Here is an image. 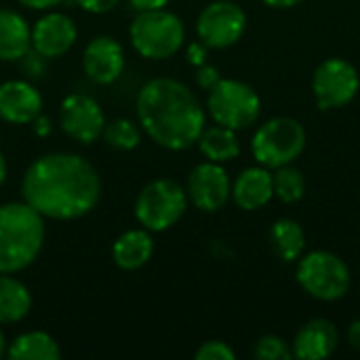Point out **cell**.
<instances>
[{"label":"cell","instance_id":"obj_1","mask_svg":"<svg viewBox=\"0 0 360 360\" xmlns=\"http://www.w3.org/2000/svg\"><path fill=\"white\" fill-rule=\"evenodd\" d=\"M21 196L44 219L74 221L89 215L101 198L97 169L72 152L36 158L21 177Z\"/></svg>","mask_w":360,"mask_h":360},{"label":"cell","instance_id":"obj_2","mask_svg":"<svg viewBox=\"0 0 360 360\" xmlns=\"http://www.w3.org/2000/svg\"><path fill=\"white\" fill-rule=\"evenodd\" d=\"M135 112L141 131L171 152L196 146L207 127V112L194 91L169 76L152 78L137 91Z\"/></svg>","mask_w":360,"mask_h":360},{"label":"cell","instance_id":"obj_3","mask_svg":"<svg viewBox=\"0 0 360 360\" xmlns=\"http://www.w3.org/2000/svg\"><path fill=\"white\" fill-rule=\"evenodd\" d=\"M46 238L44 217L25 200L0 205V274L30 268Z\"/></svg>","mask_w":360,"mask_h":360},{"label":"cell","instance_id":"obj_4","mask_svg":"<svg viewBox=\"0 0 360 360\" xmlns=\"http://www.w3.org/2000/svg\"><path fill=\"white\" fill-rule=\"evenodd\" d=\"M129 38L143 59L162 61L181 51L186 42V25L167 8L141 11L129 25Z\"/></svg>","mask_w":360,"mask_h":360},{"label":"cell","instance_id":"obj_5","mask_svg":"<svg viewBox=\"0 0 360 360\" xmlns=\"http://www.w3.org/2000/svg\"><path fill=\"white\" fill-rule=\"evenodd\" d=\"M308 133L304 124L289 116H276L259 124L251 139V154L257 165L278 169L293 165L306 150Z\"/></svg>","mask_w":360,"mask_h":360},{"label":"cell","instance_id":"obj_6","mask_svg":"<svg viewBox=\"0 0 360 360\" xmlns=\"http://www.w3.org/2000/svg\"><path fill=\"white\" fill-rule=\"evenodd\" d=\"M188 202V192L179 181L158 177L141 188L133 211L139 226L156 234L171 230L186 215Z\"/></svg>","mask_w":360,"mask_h":360},{"label":"cell","instance_id":"obj_7","mask_svg":"<svg viewBox=\"0 0 360 360\" xmlns=\"http://www.w3.org/2000/svg\"><path fill=\"white\" fill-rule=\"evenodd\" d=\"M295 278L300 287L319 302H338L350 291V268L346 262L325 249L308 251L297 259Z\"/></svg>","mask_w":360,"mask_h":360},{"label":"cell","instance_id":"obj_8","mask_svg":"<svg viewBox=\"0 0 360 360\" xmlns=\"http://www.w3.org/2000/svg\"><path fill=\"white\" fill-rule=\"evenodd\" d=\"M207 93V112L221 127L243 131L253 127L262 116V97L245 80L221 78Z\"/></svg>","mask_w":360,"mask_h":360},{"label":"cell","instance_id":"obj_9","mask_svg":"<svg viewBox=\"0 0 360 360\" xmlns=\"http://www.w3.org/2000/svg\"><path fill=\"white\" fill-rule=\"evenodd\" d=\"M359 70L342 57L325 59L312 74V95L319 110L346 108L359 95Z\"/></svg>","mask_w":360,"mask_h":360},{"label":"cell","instance_id":"obj_10","mask_svg":"<svg viewBox=\"0 0 360 360\" xmlns=\"http://www.w3.org/2000/svg\"><path fill=\"white\" fill-rule=\"evenodd\" d=\"M247 32V13L230 0L209 2L198 19L196 34L209 49H230L234 46Z\"/></svg>","mask_w":360,"mask_h":360},{"label":"cell","instance_id":"obj_11","mask_svg":"<svg viewBox=\"0 0 360 360\" xmlns=\"http://www.w3.org/2000/svg\"><path fill=\"white\" fill-rule=\"evenodd\" d=\"M61 131L76 143H95L105 127V114L99 101L86 93H72L61 101L59 108Z\"/></svg>","mask_w":360,"mask_h":360},{"label":"cell","instance_id":"obj_12","mask_svg":"<svg viewBox=\"0 0 360 360\" xmlns=\"http://www.w3.org/2000/svg\"><path fill=\"white\" fill-rule=\"evenodd\" d=\"M188 200L202 213H217L232 198V179L224 165L205 160L196 165L186 184Z\"/></svg>","mask_w":360,"mask_h":360},{"label":"cell","instance_id":"obj_13","mask_svg":"<svg viewBox=\"0 0 360 360\" xmlns=\"http://www.w3.org/2000/svg\"><path fill=\"white\" fill-rule=\"evenodd\" d=\"M78 38L74 19L61 11H46L32 25V49L44 59H57L65 55Z\"/></svg>","mask_w":360,"mask_h":360},{"label":"cell","instance_id":"obj_14","mask_svg":"<svg viewBox=\"0 0 360 360\" xmlns=\"http://www.w3.org/2000/svg\"><path fill=\"white\" fill-rule=\"evenodd\" d=\"M82 70L86 78L99 86L116 82L124 70V49L112 36H95L82 53Z\"/></svg>","mask_w":360,"mask_h":360},{"label":"cell","instance_id":"obj_15","mask_svg":"<svg viewBox=\"0 0 360 360\" xmlns=\"http://www.w3.org/2000/svg\"><path fill=\"white\" fill-rule=\"evenodd\" d=\"M42 114L40 91L23 78L0 84V120L8 124H32Z\"/></svg>","mask_w":360,"mask_h":360},{"label":"cell","instance_id":"obj_16","mask_svg":"<svg viewBox=\"0 0 360 360\" xmlns=\"http://www.w3.org/2000/svg\"><path fill=\"white\" fill-rule=\"evenodd\" d=\"M340 344L338 327L327 319H312L300 327L293 338V356L302 360L329 359Z\"/></svg>","mask_w":360,"mask_h":360},{"label":"cell","instance_id":"obj_17","mask_svg":"<svg viewBox=\"0 0 360 360\" xmlns=\"http://www.w3.org/2000/svg\"><path fill=\"white\" fill-rule=\"evenodd\" d=\"M274 198V184L270 169L257 165L238 173L232 181V200L243 211H257Z\"/></svg>","mask_w":360,"mask_h":360},{"label":"cell","instance_id":"obj_18","mask_svg":"<svg viewBox=\"0 0 360 360\" xmlns=\"http://www.w3.org/2000/svg\"><path fill=\"white\" fill-rule=\"evenodd\" d=\"M154 255V238L146 228H133L122 232L112 245V259L120 270L133 272L143 268Z\"/></svg>","mask_w":360,"mask_h":360},{"label":"cell","instance_id":"obj_19","mask_svg":"<svg viewBox=\"0 0 360 360\" xmlns=\"http://www.w3.org/2000/svg\"><path fill=\"white\" fill-rule=\"evenodd\" d=\"M32 51V25L13 8H0V61H19Z\"/></svg>","mask_w":360,"mask_h":360},{"label":"cell","instance_id":"obj_20","mask_svg":"<svg viewBox=\"0 0 360 360\" xmlns=\"http://www.w3.org/2000/svg\"><path fill=\"white\" fill-rule=\"evenodd\" d=\"M238 131L221 127V124H211L205 127L196 146L202 152V156L211 162H219L226 165L234 158H238L240 154V141H238Z\"/></svg>","mask_w":360,"mask_h":360},{"label":"cell","instance_id":"obj_21","mask_svg":"<svg viewBox=\"0 0 360 360\" xmlns=\"http://www.w3.org/2000/svg\"><path fill=\"white\" fill-rule=\"evenodd\" d=\"M8 360H59L61 348L46 331H25L6 346Z\"/></svg>","mask_w":360,"mask_h":360},{"label":"cell","instance_id":"obj_22","mask_svg":"<svg viewBox=\"0 0 360 360\" xmlns=\"http://www.w3.org/2000/svg\"><path fill=\"white\" fill-rule=\"evenodd\" d=\"M32 310L30 289L13 274H0V325H17Z\"/></svg>","mask_w":360,"mask_h":360},{"label":"cell","instance_id":"obj_23","mask_svg":"<svg viewBox=\"0 0 360 360\" xmlns=\"http://www.w3.org/2000/svg\"><path fill=\"white\" fill-rule=\"evenodd\" d=\"M270 245L278 259L285 264H295L306 253V232L300 221L291 217H281L270 228Z\"/></svg>","mask_w":360,"mask_h":360},{"label":"cell","instance_id":"obj_24","mask_svg":"<svg viewBox=\"0 0 360 360\" xmlns=\"http://www.w3.org/2000/svg\"><path fill=\"white\" fill-rule=\"evenodd\" d=\"M141 127L139 122L131 120V118H114L110 122H105L103 127V141L105 146H110L112 150H120V152H131L141 143Z\"/></svg>","mask_w":360,"mask_h":360},{"label":"cell","instance_id":"obj_25","mask_svg":"<svg viewBox=\"0 0 360 360\" xmlns=\"http://www.w3.org/2000/svg\"><path fill=\"white\" fill-rule=\"evenodd\" d=\"M272 184H274V198H278L285 205L300 202L306 194V177L293 165L274 169Z\"/></svg>","mask_w":360,"mask_h":360},{"label":"cell","instance_id":"obj_26","mask_svg":"<svg viewBox=\"0 0 360 360\" xmlns=\"http://www.w3.org/2000/svg\"><path fill=\"white\" fill-rule=\"evenodd\" d=\"M253 356L257 360H289L293 359V350L283 338L264 335L255 342Z\"/></svg>","mask_w":360,"mask_h":360},{"label":"cell","instance_id":"obj_27","mask_svg":"<svg viewBox=\"0 0 360 360\" xmlns=\"http://www.w3.org/2000/svg\"><path fill=\"white\" fill-rule=\"evenodd\" d=\"M196 360H236V352L232 350L230 344L221 342V340H209L205 344L198 346V350L194 352Z\"/></svg>","mask_w":360,"mask_h":360},{"label":"cell","instance_id":"obj_28","mask_svg":"<svg viewBox=\"0 0 360 360\" xmlns=\"http://www.w3.org/2000/svg\"><path fill=\"white\" fill-rule=\"evenodd\" d=\"M194 78H196V84H198L202 91H211V89L221 80V74H219V70H217L215 65H211V63H202V65H198V68H196Z\"/></svg>","mask_w":360,"mask_h":360},{"label":"cell","instance_id":"obj_29","mask_svg":"<svg viewBox=\"0 0 360 360\" xmlns=\"http://www.w3.org/2000/svg\"><path fill=\"white\" fill-rule=\"evenodd\" d=\"M74 2L91 15H105V13H112L120 0H74Z\"/></svg>","mask_w":360,"mask_h":360},{"label":"cell","instance_id":"obj_30","mask_svg":"<svg viewBox=\"0 0 360 360\" xmlns=\"http://www.w3.org/2000/svg\"><path fill=\"white\" fill-rule=\"evenodd\" d=\"M207 57H209V46L202 40H194L186 46V59L190 65L198 68V65L207 63Z\"/></svg>","mask_w":360,"mask_h":360},{"label":"cell","instance_id":"obj_31","mask_svg":"<svg viewBox=\"0 0 360 360\" xmlns=\"http://www.w3.org/2000/svg\"><path fill=\"white\" fill-rule=\"evenodd\" d=\"M19 61H21L23 72H25L27 76H40V74L44 72V57H42L40 53H36L34 49H32L30 53H25Z\"/></svg>","mask_w":360,"mask_h":360},{"label":"cell","instance_id":"obj_32","mask_svg":"<svg viewBox=\"0 0 360 360\" xmlns=\"http://www.w3.org/2000/svg\"><path fill=\"white\" fill-rule=\"evenodd\" d=\"M21 6L32 8V11H51L59 4H63L65 0H17Z\"/></svg>","mask_w":360,"mask_h":360},{"label":"cell","instance_id":"obj_33","mask_svg":"<svg viewBox=\"0 0 360 360\" xmlns=\"http://www.w3.org/2000/svg\"><path fill=\"white\" fill-rule=\"evenodd\" d=\"M171 0H129L131 8L141 13V11H154V8H165Z\"/></svg>","mask_w":360,"mask_h":360},{"label":"cell","instance_id":"obj_34","mask_svg":"<svg viewBox=\"0 0 360 360\" xmlns=\"http://www.w3.org/2000/svg\"><path fill=\"white\" fill-rule=\"evenodd\" d=\"M32 124H34V133H36L38 137H46V135H51V133H53V124H51V120H49L46 116H42V114H40Z\"/></svg>","mask_w":360,"mask_h":360},{"label":"cell","instance_id":"obj_35","mask_svg":"<svg viewBox=\"0 0 360 360\" xmlns=\"http://www.w3.org/2000/svg\"><path fill=\"white\" fill-rule=\"evenodd\" d=\"M348 344H350L356 352H360V319L352 321L350 327H348Z\"/></svg>","mask_w":360,"mask_h":360},{"label":"cell","instance_id":"obj_36","mask_svg":"<svg viewBox=\"0 0 360 360\" xmlns=\"http://www.w3.org/2000/svg\"><path fill=\"white\" fill-rule=\"evenodd\" d=\"M262 2L272 8H293V6L302 4L304 0H262Z\"/></svg>","mask_w":360,"mask_h":360},{"label":"cell","instance_id":"obj_37","mask_svg":"<svg viewBox=\"0 0 360 360\" xmlns=\"http://www.w3.org/2000/svg\"><path fill=\"white\" fill-rule=\"evenodd\" d=\"M6 175H8V165H6V158H4V154H2V150H0V188H2L4 181H6Z\"/></svg>","mask_w":360,"mask_h":360},{"label":"cell","instance_id":"obj_38","mask_svg":"<svg viewBox=\"0 0 360 360\" xmlns=\"http://www.w3.org/2000/svg\"><path fill=\"white\" fill-rule=\"evenodd\" d=\"M6 340H4V333H2V329H0V359L2 356H6Z\"/></svg>","mask_w":360,"mask_h":360}]
</instances>
